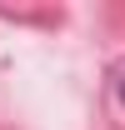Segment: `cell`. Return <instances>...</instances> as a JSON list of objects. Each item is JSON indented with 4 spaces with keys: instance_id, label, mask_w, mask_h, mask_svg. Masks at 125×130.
I'll list each match as a JSON object with an SVG mask.
<instances>
[{
    "instance_id": "1",
    "label": "cell",
    "mask_w": 125,
    "mask_h": 130,
    "mask_svg": "<svg viewBox=\"0 0 125 130\" xmlns=\"http://www.w3.org/2000/svg\"><path fill=\"white\" fill-rule=\"evenodd\" d=\"M120 100H125V75H120Z\"/></svg>"
}]
</instances>
